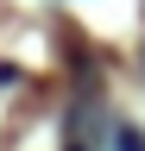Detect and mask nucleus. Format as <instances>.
Listing matches in <instances>:
<instances>
[{"label":"nucleus","instance_id":"nucleus-1","mask_svg":"<svg viewBox=\"0 0 145 151\" xmlns=\"http://www.w3.org/2000/svg\"><path fill=\"white\" fill-rule=\"evenodd\" d=\"M120 151H145V132H133V126H126V132H120Z\"/></svg>","mask_w":145,"mask_h":151}]
</instances>
